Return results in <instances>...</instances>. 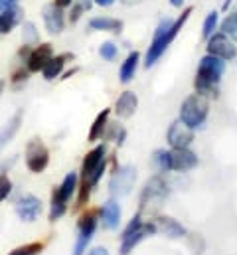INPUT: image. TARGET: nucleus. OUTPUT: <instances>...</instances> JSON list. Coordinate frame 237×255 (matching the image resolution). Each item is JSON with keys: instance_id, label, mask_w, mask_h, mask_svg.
I'll list each match as a JSON object with an SVG mask.
<instances>
[{"instance_id": "nucleus-1", "label": "nucleus", "mask_w": 237, "mask_h": 255, "mask_svg": "<svg viewBox=\"0 0 237 255\" xmlns=\"http://www.w3.org/2000/svg\"><path fill=\"white\" fill-rule=\"evenodd\" d=\"M109 162H111L109 148H107V142H103V140L99 144H95L83 156V162H81V168H79V188L75 194V210H85L87 208L89 198H91L93 190L99 186V182L103 180Z\"/></svg>"}, {"instance_id": "nucleus-2", "label": "nucleus", "mask_w": 237, "mask_h": 255, "mask_svg": "<svg viewBox=\"0 0 237 255\" xmlns=\"http://www.w3.org/2000/svg\"><path fill=\"white\" fill-rule=\"evenodd\" d=\"M192 12H194V8H186L176 20L164 18V20L158 24V28H156V32H154V36H152V42H150V46H148V50H146V54H144V67H152V65L162 58V54H164V52L170 48V44L176 40L180 30L184 28V24L188 22V18L192 16Z\"/></svg>"}, {"instance_id": "nucleus-3", "label": "nucleus", "mask_w": 237, "mask_h": 255, "mask_svg": "<svg viewBox=\"0 0 237 255\" xmlns=\"http://www.w3.org/2000/svg\"><path fill=\"white\" fill-rule=\"evenodd\" d=\"M226 65L228 62L206 54L196 69V77H194V89L198 95L206 97V99H218L220 97V81L226 73Z\"/></svg>"}, {"instance_id": "nucleus-4", "label": "nucleus", "mask_w": 237, "mask_h": 255, "mask_svg": "<svg viewBox=\"0 0 237 255\" xmlns=\"http://www.w3.org/2000/svg\"><path fill=\"white\" fill-rule=\"evenodd\" d=\"M77 188H79V172H75V170H69L58 186L52 188L50 210H48V220H50V224H56L58 220H61V218L67 214L69 202L75 198Z\"/></svg>"}, {"instance_id": "nucleus-5", "label": "nucleus", "mask_w": 237, "mask_h": 255, "mask_svg": "<svg viewBox=\"0 0 237 255\" xmlns=\"http://www.w3.org/2000/svg\"><path fill=\"white\" fill-rule=\"evenodd\" d=\"M208 115H210V99H206L198 93H192L182 101L178 119L192 130H198L206 125Z\"/></svg>"}, {"instance_id": "nucleus-6", "label": "nucleus", "mask_w": 237, "mask_h": 255, "mask_svg": "<svg viewBox=\"0 0 237 255\" xmlns=\"http://www.w3.org/2000/svg\"><path fill=\"white\" fill-rule=\"evenodd\" d=\"M99 228V208H87L77 220V238L73 244L71 255H85L93 242V236Z\"/></svg>"}, {"instance_id": "nucleus-7", "label": "nucleus", "mask_w": 237, "mask_h": 255, "mask_svg": "<svg viewBox=\"0 0 237 255\" xmlns=\"http://www.w3.org/2000/svg\"><path fill=\"white\" fill-rule=\"evenodd\" d=\"M170 194V186L166 182V176L164 174H152L144 186H142V192H140V198H138V210L144 214L146 208L154 206V204H160L168 198Z\"/></svg>"}, {"instance_id": "nucleus-8", "label": "nucleus", "mask_w": 237, "mask_h": 255, "mask_svg": "<svg viewBox=\"0 0 237 255\" xmlns=\"http://www.w3.org/2000/svg\"><path fill=\"white\" fill-rule=\"evenodd\" d=\"M24 164L32 174H42L50 166V148L40 136H32L26 142Z\"/></svg>"}, {"instance_id": "nucleus-9", "label": "nucleus", "mask_w": 237, "mask_h": 255, "mask_svg": "<svg viewBox=\"0 0 237 255\" xmlns=\"http://www.w3.org/2000/svg\"><path fill=\"white\" fill-rule=\"evenodd\" d=\"M134 182H136V168L132 164L115 166L109 176V184H107L111 198L118 200L122 196H128L134 188Z\"/></svg>"}, {"instance_id": "nucleus-10", "label": "nucleus", "mask_w": 237, "mask_h": 255, "mask_svg": "<svg viewBox=\"0 0 237 255\" xmlns=\"http://www.w3.org/2000/svg\"><path fill=\"white\" fill-rule=\"evenodd\" d=\"M14 212H16V216H18L24 224H34V222L42 216L44 204H42V200H40L38 196H34V194H20V196L16 198V202H14Z\"/></svg>"}, {"instance_id": "nucleus-11", "label": "nucleus", "mask_w": 237, "mask_h": 255, "mask_svg": "<svg viewBox=\"0 0 237 255\" xmlns=\"http://www.w3.org/2000/svg\"><path fill=\"white\" fill-rule=\"evenodd\" d=\"M206 42H208V44H206L208 54H212V56H216V58H220V60H224V62L236 60L237 46L234 44V40H232L230 36H226L224 32L212 34Z\"/></svg>"}, {"instance_id": "nucleus-12", "label": "nucleus", "mask_w": 237, "mask_h": 255, "mask_svg": "<svg viewBox=\"0 0 237 255\" xmlns=\"http://www.w3.org/2000/svg\"><path fill=\"white\" fill-rule=\"evenodd\" d=\"M120 224H122V208H120L118 200L109 198L99 208V226L105 232H117Z\"/></svg>"}, {"instance_id": "nucleus-13", "label": "nucleus", "mask_w": 237, "mask_h": 255, "mask_svg": "<svg viewBox=\"0 0 237 255\" xmlns=\"http://www.w3.org/2000/svg\"><path fill=\"white\" fill-rule=\"evenodd\" d=\"M194 132H196V130H192L188 125H184L180 119L172 121L168 130H166L168 148H188V146H192L194 136H196Z\"/></svg>"}, {"instance_id": "nucleus-14", "label": "nucleus", "mask_w": 237, "mask_h": 255, "mask_svg": "<svg viewBox=\"0 0 237 255\" xmlns=\"http://www.w3.org/2000/svg\"><path fill=\"white\" fill-rule=\"evenodd\" d=\"M200 164L198 154L188 148H170V172H192Z\"/></svg>"}, {"instance_id": "nucleus-15", "label": "nucleus", "mask_w": 237, "mask_h": 255, "mask_svg": "<svg viewBox=\"0 0 237 255\" xmlns=\"http://www.w3.org/2000/svg\"><path fill=\"white\" fill-rule=\"evenodd\" d=\"M150 236H156V228H154V224H152V220L150 222H144V226L138 230V232H134V234H128V236H124V238H120V244H118V255H130L146 238H150Z\"/></svg>"}, {"instance_id": "nucleus-16", "label": "nucleus", "mask_w": 237, "mask_h": 255, "mask_svg": "<svg viewBox=\"0 0 237 255\" xmlns=\"http://www.w3.org/2000/svg\"><path fill=\"white\" fill-rule=\"evenodd\" d=\"M52 58H54V46L50 42H40L32 48V52L26 60V67L30 69V73H40Z\"/></svg>"}, {"instance_id": "nucleus-17", "label": "nucleus", "mask_w": 237, "mask_h": 255, "mask_svg": "<svg viewBox=\"0 0 237 255\" xmlns=\"http://www.w3.org/2000/svg\"><path fill=\"white\" fill-rule=\"evenodd\" d=\"M152 224H154V228H156V234L166 236V238H170V240H182V238L188 236L186 228L178 222L176 218H172V216L158 214V216L152 220Z\"/></svg>"}, {"instance_id": "nucleus-18", "label": "nucleus", "mask_w": 237, "mask_h": 255, "mask_svg": "<svg viewBox=\"0 0 237 255\" xmlns=\"http://www.w3.org/2000/svg\"><path fill=\"white\" fill-rule=\"evenodd\" d=\"M42 18H44V26H46V30L50 34H61L63 32V28H65V12L56 2H50V4L44 6Z\"/></svg>"}, {"instance_id": "nucleus-19", "label": "nucleus", "mask_w": 237, "mask_h": 255, "mask_svg": "<svg viewBox=\"0 0 237 255\" xmlns=\"http://www.w3.org/2000/svg\"><path fill=\"white\" fill-rule=\"evenodd\" d=\"M138 109V95L130 89L122 91L115 101V107H113V113L117 115V119H130Z\"/></svg>"}, {"instance_id": "nucleus-20", "label": "nucleus", "mask_w": 237, "mask_h": 255, "mask_svg": "<svg viewBox=\"0 0 237 255\" xmlns=\"http://www.w3.org/2000/svg\"><path fill=\"white\" fill-rule=\"evenodd\" d=\"M22 20H24V8L22 6L12 4L6 10H2L0 12V36L10 34Z\"/></svg>"}, {"instance_id": "nucleus-21", "label": "nucleus", "mask_w": 237, "mask_h": 255, "mask_svg": "<svg viewBox=\"0 0 237 255\" xmlns=\"http://www.w3.org/2000/svg\"><path fill=\"white\" fill-rule=\"evenodd\" d=\"M22 119H24V111L22 109H18L6 123H4V127L0 128V152L14 140V136L18 134V130L22 127Z\"/></svg>"}, {"instance_id": "nucleus-22", "label": "nucleus", "mask_w": 237, "mask_h": 255, "mask_svg": "<svg viewBox=\"0 0 237 255\" xmlns=\"http://www.w3.org/2000/svg\"><path fill=\"white\" fill-rule=\"evenodd\" d=\"M111 113H113V109H103V111H99V115L93 119V123H91V127H89L87 142H99V140H103V132H105V128H107L109 121H111Z\"/></svg>"}, {"instance_id": "nucleus-23", "label": "nucleus", "mask_w": 237, "mask_h": 255, "mask_svg": "<svg viewBox=\"0 0 237 255\" xmlns=\"http://www.w3.org/2000/svg\"><path fill=\"white\" fill-rule=\"evenodd\" d=\"M71 60H73V54H58V56H54V58L46 64V67L42 69L44 79H46V81H54V79L61 77L63 67L67 65V62H71Z\"/></svg>"}, {"instance_id": "nucleus-24", "label": "nucleus", "mask_w": 237, "mask_h": 255, "mask_svg": "<svg viewBox=\"0 0 237 255\" xmlns=\"http://www.w3.org/2000/svg\"><path fill=\"white\" fill-rule=\"evenodd\" d=\"M138 64H140V54L134 50V52H130V54L124 58V62L118 67V81H120V83H130V81L134 79V75H136Z\"/></svg>"}, {"instance_id": "nucleus-25", "label": "nucleus", "mask_w": 237, "mask_h": 255, "mask_svg": "<svg viewBox=\"0 0 237 255\" xmlns=\"http://www.w3.org/2000/svg\"><path fill=\"white\" fill-rule=\"evenodd\" d=\"M122 22L117 18H109V16H95L89 20V28L95 32H111V34H120L122 32Z\"/></svg>"}, {"instance_id": "nucleus-26", "label": "nucleus", "mask_w": 237, "mask_h": 255, "mask_svg": "<svg viewBox=\"0 0 237 255\" xmlns=\"http://www.w3.org/2000/svg\"><path fill=\"white\" fill-rule=\"evenodd\" d=\"M126 140V128L117 121H109V125L103 132V142H115L117 146H122Z\"/></svg>"}, {"instance_id": "nucleus-27", "label": "nucleus", "mask_w": 237, "mask_h": 255, "mask_svg": "<svg viewBox=\"0 0 237 255\" xmlns=\"http://www.w3.org/2000/svg\"><path fill=\"white\" fill-rule=\"evenodd\" d=\"M152 164L158 174L170 172V148H156L152 152Z\"/></svg>"}, {"instance_id": "nucleus-28", "label": "nucleus", "mask_w": 237, "mask_h": 255, "mask_svg": "<svg viewBox=\"0 0 237 255\" xmlns=\"http://www.w3.org/2000/svg\"><path fill=\"white\" fill-rule=\"evenodd\" d=\"M218 28H220V14H218V10H212V12L206 16V20H204V26H202V38L208 40L212 34L218 32Z\"/></svg>"}, {"instance_id": "nucleus-29", "label": "nucleus", "mask_w": 237, "mask_h": 255, "mask_svg": "<svg viewBox=\"0 0 237 255\" xmlns=\"http://www.w3.org/2000/svg\"><path fill=\"white\" fill-rule=\"evenodd\" d=\"M44 248H46L44 242H30V244H24V246L10 250L8 255H40L44 252Z\"/></svg>"}, {"instance_id": "nucleus-30", "label": "nucleus", "mask_w": 237, "mask_h": 255, "mask_svg": "<svg viewBox=\"0 0 237 255\" xmlns=\"http://www.w3.org/2000/svg\"><path fill=\"white\" fill-rule=\"evenodd\" d=\"M28 79H30V69H28L24 64L18 65V67L12 71V75H10V83H12V87H14V89L22 87Z\"/></svg>"}, {"instance_id": "nucleus-31", "label": "nucleus", "mask_w": 237, "mask_h": 255, "mask_svg": "<svg viewBox=\"0 0 237 255\" xmlns=\"http://www.w3.org/2000/svg\"><path fill=\"white\" fill-rule=\"evenodd\" d=\"M220 32H224L232 40H237V12H232L230 16H226V20L220 24Z\"/></svg>"}, {"instance_id": "nucleus-32", "label": "nucleus", "mask_w": 237, "mask_h": 255, "mask_svg": "<svg viewBox=\"0 0 237 255\" xmlns=\"http://www.w3.org/2000/svg\"><path fill=\"white\" fill-rule=\"evenodd\" d=\"M144 226V218H142V212L138 210L128 222H126V226L122 228V232H120V238H124V236H128V234H134V232H138L140 228Z\"/></svg>"}, {"instance_id": "nucleus-33", "label": "nucleus", "mask_w": 237, "mask_h": 255, "mask_svg": "<svg viewBox=\"0 0 237 255\" xmlns=\"http://www.w3.org/2000/svg\"><path fill=\"white\" fill-rule=\"evenodd\" d=\"M89 6H91L89 0H77V2H73L71 8H69V22H71V24H77L79 18H81V14H83L85 10H89Z\"/></svg>"}, {"instance_id": "nucleus-34", "label": "nucleus", "mask_w": 237, "mask_h": 255, "mask_svg": "<svg viewBox=\"0 0 237 255\" xmlns=\"http://www.w3.org/2000/svg\"><path fill=\"white\" fill-rule=\"evenodd\" d=\"M22 38H24V44H38V30H36V24L34 22H24L22 26Z\"/></svg>"}, {"instance_id": "nucleus-35", "label": "nucleus", "mask_w": 237, "mask_h": 255, "mask_svg": "<svg viewBox=\"0 0 237 255\" xmlns=\"http://www.w3.org/2000/svg\"><path fill=\"white\" fill-rule=\"evenodd\" d=\"M117 54H118V46L115 42H103L99 46V56L103 60H107V62H113L117 58Z\"/></svg>"}, {"instance_id": "nucleus-36", "label": "nucleus", "mask_w": 237, "mask_h": 255, "mask_svg": "<svg viewBox=\"0 0 237 255\" xmlns=\"http://www.w3.org/2000/svg\"><path fill=\"white\" fill-rule=\"evenodd\" d=\"M12 190H14V182H12V178L8 176V172L0 174V204H2L6 198H10Z\"/></svg>"}, {"instance_id": "nucleus-37", "label": "nucleus", "mask_w": 237, "mask_h": 255, "mask_svg": "<svg viewBox=\"0 0 237 255\" xmlns=\"http://www.w3.org/2000/svg\"><path fill=\"white\" fill-rule=\"evenodd\" d=\"M85 255H109V250L103 246H97V248H91Z\"/></svg>"}, {"instance_id": "nucleus-38", "label": "nucleus", "mask_w": 237, "mask_h": 255, "mask_svg": "<svg viewBox=\"0 0 237 255\" xmlns=\"http://www.w3.org/2000/svg\"><path fill=\"white\" fill-rule=\"evenodd\" d=\"M14 164V158H10V160H4V162H0V174H4V172H8V168Z\"/></svg>"}, {"instance_id": "nucleus-39", "label": "nucleus", "mask_w": 237, "mask_h": 255, "mask_svg": "<svg viewBox=\"0 0 237 255\" xmlns=\"http://www.w3.org/2000/svg\"><path fill=\"white\" fill-rule=\"evenodd\" d=\"M16 2H18V0H0V12H2V10H6L8 6L16 4Z\"/></svg>"}, {"instance_id": "nucleus-40", "label": "nucleus", "mask_w": 237, "mask_h": 255, "mask_svg": "<svg viewBox=\"0 0 237 255\" xmlns=\"http://www.w3.org/2000/svg\"><path fill=\"white\" fill-rule=\"evenodd\" d=\"M95 4H97V6L107 8V6H113V4H115V0H95Z\"/></svg>"}, {"instance_id": "nucleus-41", "label": "nucleus", "mask_w": 237, "mask_h": 255, "mask_svg": "<svg viewBox=\"0 0 237 255\" xmlns=\"http://www.w3.org/2000/svg\"><path fill=\"white\" fill-rule=\"evenodd\" d=\"M58 6H61V8H67V6H71L73 4V0H54Z\"/></svg>"}, {"instance_id": "nucleus-42", "label": "nucleus", "mask_w": 237, "mask_h": 255, "mask_svg": "<svg viewBox=\"0 0 237 255\" xmlns=\"http://www.w3.org/2000/svg\"><path fill=\"white\" fill-rule=\"evenodd\" d=\"M184 2H186V0H170V6H174V8H182V6H184Z\"/></svg>"}, {"instance_id": "nucleus-43", "label": "nucleus", "mask_w": 237, "mask_h": 255, "mask_svg": "<svg viewBox=\"0 0 237 255\" xmlns=\"http://www.w3.org/2000/svg\"><path fill=\"white\" fill-rule=\"evenodd\" d=\"M4 89H6V81H4V79H0V97H2Z\"/></svg>"}, {"instance_id": "nucleus-44", "label": "nucleus", "mask_w": 237, "mask_h": 255, "mask_svg": "<svg viewBox=\"0 0 237 255\" xmlns=\"http://www.w3.org/2000/svg\"><path fill=\"white\" fill-rule=\"evenodd\" d=\"M232 2H234V0H226V4H224V10H228V8H230V4H232Z\"/></svg>"}, {"instance_id": "nucleus-45", "label": "nucleus", "mask_w": 237, "mask_h": 255, "mask_svg": "<svg viewBox=\"0 0 237 255\" xmlns=\"http://www.w3.org/2000/svg\"><path fill=\"white\" fill-rule=\"evenodd\" d=\"M124 2H128V4H132V2H136V0H124Z\"/></svg>"}]
</instances>
